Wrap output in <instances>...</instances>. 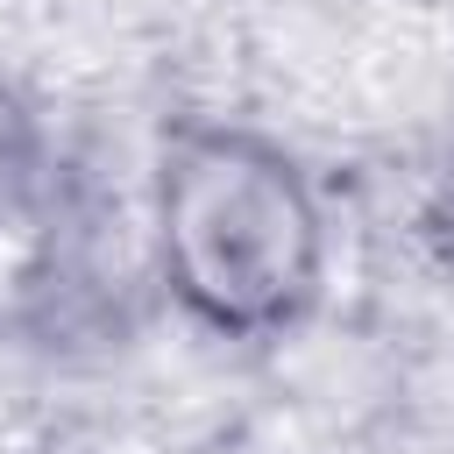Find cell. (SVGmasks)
<instances>
[{
    "label": "cell",
    "instance_id": "6da1fadb",
    "mask_svg": "<svg viewBox=\"0 0 454 454\" xmlns=\"http://www.w3.org/2000/svg\"><path fill=\"white\" fill-rule=\"evenodd\" d=\"M149 284L220 348L291 340L333 277V220L312 163L234 114H170L142 184Z\"/></svg>",
    "mask_w": 454,
    "mask_h": 454
},
{
    "label": "cell",
    "instance_id": "7a4b0ae2",
    "mask_svg": "<svg viewBox=\"0 0 454 454\" xmlns=\"http://www.w3.org/2000/svg\"><path fill=\"white\" fill-rule=\"evenodd\" d=\"M50 184H57L50 121L35 106V92L0 64V241L50 206Z\"/></svg>",
    "mask_w": 454,
    "mask_h": 454
}]
</instances>
